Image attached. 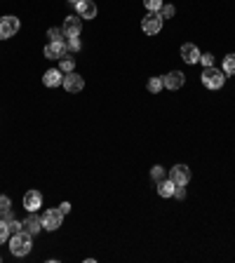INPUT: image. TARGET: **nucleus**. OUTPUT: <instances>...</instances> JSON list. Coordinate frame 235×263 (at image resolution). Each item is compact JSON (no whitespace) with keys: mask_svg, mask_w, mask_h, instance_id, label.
Masks as SVG:
<instances>
[{"mask_svg":"<svg viewBox=\"0 0 235 263\" xmlns=\"http://www.w3.org/2000/svg\"><path fill=\"white\" fill-rule=\"evenodd\" d=\"M33 249V235L31 232H17V235H12V240H10V251H12L14 256H26L28 251Z\"/></svg>","mask_w":235,"mask_h":263,"instance_id":"obj_1","label":"nucleus"},{"mask_svg":"<svg viewBox=\"0 0 235 263\" xmlns=\"http://www.w3.org/2000/svg\"><path fill=\"white\" fill-rule=\"evenodd\" d=\"M223 82H226V73H223V71H219V68H214V66H204L202 85L207 87V90H221Z\"/></svg>","mask_w":235,"mask_h":263,"instance_id":"obj_2","label":"nucleus"},{"mask_svg":"<svg viewBox=\"0 0 235 263\" xmlns=\"http://www.w3.org/2000/svg\"><path fill=\"white\" fill-rule=\"evenodd\" d=\"M141 28H143V33H146V36H155V33H160V28H162L160 12H149V14H146V17H143V21H141Z\"/></svg>","mask_w":235,"mask_h":263,"instance_id":"obj_3","label":"nucleus"},{"mask_svg":"<svg viewBox=\"0 0 235 263\" xmlns=\"http://www.w3.org/2000/svg\"><path fill=\"white\" fill-rule=\"evenodd\" d=\"M62 221H64L62 209H47L43 214V228L45 230H56V228H62Z\"/></svg>","mask_w":235,"mask_h":263,"instance_id":"obj_4","label":"nucleus"},{"mask_svg":"<svg viewBox=\"0 0 235 263\" xmlns=\"http://www.w3.org/2000/svg\"><path fill=\"white\" fill-rule=\"evenodd\" d=\"M169 181H172L174 186H186L191 181V169L186 165H174L172 169H169Z\"/></svg>","mask_w":235,"mask_h":263,"instance_id":"obj_5","label":"nucleus"},{"mask_svg":"<svg viewBox=\"0 0 235 263\" xmlns=\"http://www.w3.org/2000/svg\"><path fill=\"white\" fill-rule=\"evenodd\" d=\"M19 31V19L17 17H0V40H7Z\"/></svg>","mask_w":235,"mask_h":263,"instance_id":"obj_6","label":"nucleus"},{"mask_svg":"<svg viewBox=\"0 0 235 263\" xmlns=\"http://www.w3.org/2000/svg\"><path fill=\"white\" fill-rule=\"evenodd\" d=\"M64 90L66 92H71V94H78L85 87V80H82V75H78V73H66L64 75Z\"/></svg>","mask_w":235,"mask_h":263,"instance_id":"obj_7","label":"nucleus"},{"mask_svg":"<svg viewBox=\"0 0 235 263\" xmlns=\"http://www.w3.org/2000/svg\"><path fill=\"white\" fill-rule=\"evenodd\" d=\"M75 12H78L80 19H94L97 17V5H94V0H78Z\"/></svg>","mask_w":235,"mask_h":263,"instance_id":"obj_8","label":"nucleus"},{"mask_svg":"<svg viewBox=\"0 0 235 263\" xmlns=\"http://www.w3.org/2000/svg\"><path fill=\"white\" fill-rule=\"evenodd\" d=\"M66 54V43L64 40H50L45 45V56L47 59H62Z\"/></svg>","mask_w":235,"mask_h":263,"instance_id":"obj_9","label":"nucleus"},{"mask_svg":"<svg viewBox=\"0 0 235 263\" xmlns=\"http://www.w3.org/2000/svg\"><path fill=\"white\" fill-rule=\"evenodd\" d=\"M186 82V75L181 71H172V73L162 75V85L167 87V90H181Z\"/></svg>","mask_w":235,"mask_h":263,"instance_id":"obj_10","label":"nucleus"},{"mask_svg":"<svg viewBox=\"0 0 235 263\" xmlns=\"http://www.w3.org/2000/svg\"><path fill=\"white\" fill-rule=\"evenodd\" d=\"M181 59H184L186 64H198L200 62V49L195 47L193 43H186V45H181Z\"/></svg>","mask_w":235,"mask_h":263,"instance_id":"obj_11","label":"nucleus"},{"mask_svg":"<svg viewBox=\"0 0 235 263\" xmlns=\"http://www.w3.org/2000/svg\"><path fill=\"white\" fill-rule=\"evenodd\" d=\"M43 207V195L38 193V190H28L24 195V209L28 212H38V209Z\"/></svg>","mask_w":235,"mask_h":263,"instance_id":"obj_12","label":"nucleus"},{"mask_svg":"<svg viewBox=\"0 0 235 263\" xmlns=\"http://www.w3.org/2000/svg\"><path fill=\"white\" fill-rule=\"evenodd\" d=\"M80 28H82L80 17H68L66 21H64V26H62V31H64V36H66V38L80 36Z\"/></svg>","mask_w":235,"mask_h":263,"instance_id":"obj_13","label":"nucleus"},{"mask_svg":"<svg viewBox=\"0 0 235 263\" xmlns=\"http://www.w3.org/2000/svg\"><path fill=\"white\" fill-rule=\"evenodd\" d=\"M43 82H45V87H59V85L64 82L62 68H50V71H45Z\"/></svg>","mask_w":235,"mask_h":263,"instance_id":"obj_14","label":"nucleus"},{"mask_svg":"<svg viewBox=\"0 0 235 263\" xmlns=\"http://www.w3.org/2000/svg\"><path fill=\"white\" fill-rule=\"evenodd\" d=\"M24 230L26 232H31V235H36V232L43 230V219L36 214V212H31V216L24 221Z\"/></svg>","mask_w":235,"mask_h":263,"instance_id":"obj_15","label":"nucleus"},{"mask_svg":"<svg viewBox=\"0 0 235 263\" xmlns=\"http://www.w3.org/2000/svg\"><path fill=\"white\" fill-rule=\"evenodd\" d=\"M0 219L3 221L12 219V200L5 197V195H0Z\"/></svg>","mask_w":235,"mask_h":263,"instance_id":"obj_16","label":"nucleus"},{"mask_svg":"<svg viewBox=\"0 0 235 263\" xmlns=\"http://www.w3.org/2000/svg\"><path fill=\"white\" fill-rule=\"evenodd\" d=\"M174 188H177V186H174L169 179L158 181V195H160V197H172L174 195Z\"/></svg>","mask_w":235,"mask_h":263,"instance_id":"obj_17","label":"nucleus"},{"mask_svg":"<svg viewBox=\"0 0 235 263\" xmlns=\"http://www.w3.org/2000/svg\"><path fill=\"white\" fill-rule=\"evenodd\" d=\"M226 75H235V54H228L223 59V68H221Z\"/></svg>","mask_w":235,"mask_h":263,"instance_id":"obj_18","label":"nucleus"},{"mask_svg":"<svg viewBox=\"0 0 235 263\" xmlns=\"http://www.w3.org/2000/svg\"><path fill=\"white\" fill-rule=\"evenodd\" d=\"M73 68H75V59L73 56H62V73H73Z\"/></svg>","mask_w":235,"mask_h":263,"instance_id":"obj_19","label":"nucleus"},{"mask_svg":"<svg viewBox=\"0 0 235 263\" xmlns=\"http://www.w3.org/2000/svg\"><path fill=\"white\" fill-rule=\"evenodd\" d=\"M146 87H149V92L158 94V92H160V90H162V87H165V85H162V78H151V80H149V85H146Z\"/></svg>","mask_w":235,"mask_h":263,"instance_id":"obj_20","label":"nucleus"},{"mask_svg":"<svg viewBox=\"0 0 235 263\" xmlns=\"http://www.w3.org/2000/svg\"><path fill=\"white\" fill-rule=\"evenodd\" d=\"M78 49H80V38H66V52H78Z\"/></svg>","mask_w":235,"mask_h":263,"instance_id":"obj_21","label":"nucleus"},{"mask_svg":"<svg viewBox=\"0 0 235 263\" xmlns=\"http://www.w3.org/2000/svg\"><path fill=\"white\" fill-rule=\"evenodd\" d=\"M143 5L149 7V12H160L165 3L162 0H143Z\"/></svg>","mask_w":235,"mask_h":263,"instance_id":"obj_22","label":"nucleus"},{"mask_svg":"<svg viewBox=\"0 0 235 263\" xmlns=\"http://www.w3.org/2000/svg\"><path fill=\"white\" fill-rule=\"evenodd\" d=\"M7 238H10V228H7V221L0 219V245H5Z\"/></svg>","mask_w":235,"mask_h":263,"instance_id":"obj_23","label":"nucleus"},{"mask_svg":"<svg viewBox=\"0 0 235 263\" xmlns=\"http://www.w3.org/2000/svg\"><path fill=\"white\" fill-rule=\"evenodd\" d=\"M7 228H10V232H12V235H17V232L24 230V223H19V221L10 219V221H7Z\"/></svg>","mask_w":235,"mask_h":263,"instance_id":"obj_24","label":"nucleus"},{"mask_svg":"<svg viewBox=\"0 0 235 263\" xmlns=\"http://www.w3.org/2000/svg\"><path fill=\"white\" fill-rule=\"evenodd\" d=\"M47 38H50V40H64V31L62 28H50V31H47Z\"/></svg>","mask_w":235,"mask_h":263,"instance_id":"obj_25","label":"nucleus"},{"mask_svg":"<svg viewBox=\"0 0 235 263\" xmlns=\"http://www.w3.org/2000/svg\"><path fill=\"white\" fill-rule=\"evenodd\" d=\"M151 177H153L155 181H162V179H165V169H162L160 165H155L153 169H151Z\"/></svg>","mask_w":235,"mask_h":263,"instance_id":"obj_26","label":"nucleus"},{"mask_svg":"<svg viewBox=\"0 0 235 263\" xmlns=\"http://www.w3.org/2000/svg\"><path fill=\"white\" fill-rule=\"evenodd\" d=\"M174 12H177V10H174V5H162L160 17L162 19H169V17H174Z\"/></svg>","mask_w":235,"mask_h":263,"instance_id":"obj_27","label":"nucleus"},{"mask_svg":"<svg viewBox=\"0 0 235 263\" xmlns=\"http://www.w3.org/2000/svg\"><path fill=\"white\" fill-rule=\"evenodd\" d=\"M200 62H202L204 66H214V56L212 54H200Z\"/></svg>","mask_w":235,"mask_h":263,"instance_id":"obj_28","label":"nucleus"},{"mask_svg":"<svg viewBox=\"0 0 235 263\" xmlns=\"http://www.w3.org/2000/svg\"><path fill=\"white\" fill-rule=\"evenodd\" d=\"M174 195L179 197V200H184V197H186V190H184V186H177V188H174Z\"/></svg>","mask_w":235,"mask_h":263,"instance_id":"obj_29","label":"nucleus"},{"mask_svg":"<svg viewBox=\"0 0 235 263\" xmlns=\"http://www.w3.org/2000/svg\"><path fill=\"white\" fill-rule=\"evenodd\" d=\"M62 214H68V212H71V204H68V202H62Z\"/></svg>","mask_w":235,"mask_h":263,"instance_id":"obj_30","label":"nucleus"},{"mask_svg":"<svg viewBox=\"0 0 235 263\" xmlns=\"http://www.w3.org/2000/svg\"><path fill=\"white\" fill-rule=\"evenodd\" d=\"M71 3H73V5H75V3H78V0H71Z\"/></svg>","mask_w":235,"mask_h":263,"instance_id":"obj_31","label":"nucleus"}]
</instances>
